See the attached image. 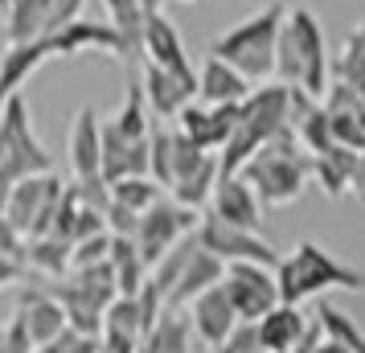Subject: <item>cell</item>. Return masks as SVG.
<instances>
[{
    "instance_id": "cell-1",
    "label": "cell",
    "mask_w": 365,
    "mask_h": 353,
    "mask_svg": "<svg viewBox=\"0 0 365 353\" xmlns=\"http://www.w3.org/2000/svg\"><path fill=\"white\" fill-rule=\"evenodd\" d=\"M275 78L283 86L308 91L316 99H324L332 86V62H329V46H324V29H320L316 13L304 9V4L283 17Z\"/></svg>"
},
{
    "instance_id": "cell-2",
    "label": "cell",
    "mask_w": 365,
    "mask_h": 353,
    "mask_svg": "<svg viewBox=\"0 0 365 353\" xmlns=\"http://www.w3.org/2000/svg\"><path fill=\"white\" fill-rule=\"evenodd\" d=\"M283 4H267L259 13H250L247 21L230 25L226 34H217L210 41V53L238 66L255 83H271L275 78V62H279V34H283Z\"/></svg>"
},
{
    "instance_id": "cell-3",
    "label": "cell",
    "mask_w": 365,
    "mask_h": 353,
    "mask_svg": "<svg viewBox=\"0 0 365 353\" xmlns=\"http://www.w3.org/2000/svg\"><path fill=\"white\" fill-rule=\"evenodd\" d=\"M283 128H292V91L283 83H263L250 91V99L238 111L234 135L226 140V148L217 152L222 173H242L255 152L263 148L267 140H275Z\"/></svg>"
},
{
    "instance_id": "cell-4",
    "label": "cell",
    "mask_w": 365,
    "mask_h": 353,
    "mask_svg": "<svg viewBox=\"0 0 365 353\" xmlns=\"http://www.w3.org/2000/svg\"><path fill=\"white\" fill-rule=\"evenodd\" d=\"M242 173L259 189L263 205H292L304 193V185L312 181V152L299 144V135L292 128H283L275 140H267L242 165Z\"/></svg>"
},
{
    "instance_id": "cell-5",
    "label": "cell",
    "mask_w": 365,
    "mask_h": 353,
    "mask_svg": "<svg viewBox=\"0 0 365 353\" xmlns=\"http://www.w3.org/2000/svg\"><path fill=\"white\" fill-rule=\"evenodd\" d=\"M279 296L283 304H304L312 296H324L329 287H345V292H365V271L341 263L329 247L320 242H299L292 255H283L279 267Z\"/></svg>"
},
{
    "instance_id": "cell-6",
    "label": "cell",
    "mask_w": 365,
    "mask_h": 353,
    "mask_svg": "<svg viewBox=\"0 0 365 353\" xmlns=\"http://www.w3.org/2000/svg\"><path fill=\"white\" fill-rule=\"evenodd\" d=\"M0 148H4V168L13 177H34V173H53V156L46 152L41 135L34 132V116L25 95H9L0 103Z\"/></svg>"
},
{
    "instance_id": "cell-7",
    "label": "cell",
    "mask_w": 365,
    "mask_h": 353,
    "mask_svg": "<svg viewBox=\"0 0 365 353\" xmlns=\"http://www.w3.org/2000/svg\"><path fill=\"white\" fill-rule=\"evenodd\" d=\"M66 189L53 173H34V177H21L13 185V198H9V214L4 218L17 226L25 238L37 235H53V222H58V205L66 198Z\"/></svg>"
},
{
    "instance_id": "cell-8",
    "label": "cell",
    "mask_w": 365,
    "mask_h": 353,
    "mask_svg": "<svg viewBox=\"0 0 365 353\" xmlns=\"http://www.w3.org/2000/svg\"><path fill=\"white\" fill-rule=\"evenodd\" d=\"M197 214L201 210H189V205H181L177 198H160L152 210H144V214H140V226H135V247L144 255V263L156 267L181 238L193 235L201 226Z\"/></svg>"
},
{
    "instance_id": "cell-9",
    "label": "cell",
    "mask_w": 365,
    "mask_h": 353,
    "mask_svg": "<svg viewBox=\"0 0 365 353\" xmlns=\"http://www.w3.org/2000/svg\"><path fill=\"white\" fill-rule=\"evenodd\" d=\"M86 0H9L4 37L9 41H50L70 21H78Z\"/></svg>"
},
{
    "instance_id": "cell-10",
    "label": "cell",
    "mask_w": 365,
    "mask_h": 353,
    "mask_svg": "<svg viewBox=\"0 0 365 353\" xmlns=\"http://www.w3.org/2000/svg\"><path fill=\"white\" fill-rule=\"evenodd\" d=\"M222 287L242 320H263L275 304H283L279 275H275V267H263V263H226Z\"/></svg>"
},
{
    "instance_id": "cell-11",
    "label": "cell",
    "mask_w": 365,
    "mask_h": 353,
    "mask_svg": "<svg viewBox=\"0 0 365 353\" xmlns=\"http://www.w3.org/2000/svg\"><path fill=\"white\" fill-rule=\"evenodd\" d=\"M197 238L205 251H214L222 263H263V267H279L283 255L267 242L259 230H242V226H230V222L205 214L197 226Z\"/></svg>"
},
{
    "instance_id": "cell-12",
    "label": "cell",
    "mask_w": 365,
    "mask_h": 353,
    "mask_svg": "<svg viewBox=\"0 0 365 353\" xmlns=\"http://www.w3.org/2000/svg\"><path fill=\"white\" fill-rule=\"evenodd\" d=\"M53 46V58H83V53H107V58H132V50H128V37H123V29H119L115 21H70L62 34L50 37Z\"/></svg>"
},
{
    "instance_id": "cell-13",
    "label": "cell",
    "mask_w": 365,
    "mask_h": 353,
    "mask_svg": "<svg viewBox=\"0 0 365 353\" xmlns=\"http://www.w3.org/2000/svg\"><path fill=\"white\" fill-rule=\"evenodd\" d=\"M238 111H242V103H205V99H193L181 116H177V132H185L197 148H205V152H222V148H226V140L234 135Z\"/></svg>"
},
{
    "instance_id": "cell-14",
    "label": "cell",
    "mask_w": 365,
    "mask_h": 353,
    "mask_svg": "<svg viewBox=\"0 0 365 353\" xmlns=\"http://www.w3.org/2000/svg\"><path fill=\"white\" fill-rule=\"evenodd\" d=\"M263 198L259 189L247 181V173H222V181L214 189V202L205 214L230 222V226H242V230H259L263 226Z\"/></svg>"
},
{
    "instance_id": "cell-15",
    "label": "cell",
    "mask_w": 365,
    "mask_h": 353,
    "mask_svg": "<svg viewBox=\"0 0 365 353\" xmlns=\"http://www.w3.org/2000/svg\"><path fill=\"white\" fill-rule=\"evenodd\" d=\"M17 320L29 329L37 349H50L53 341L70 329V317H66V308H62V300L50 296L46 287H25V292H21L17 296Z\"/></svg>"
},
{
    "instance_id": "cell-16",
    "label": "cell",
    "mask_w": 365,
    "mask_h": 353,
    "mask_svg": "<svg viewBox=\"0 0 365 353\" xmlns=\"http://www.w3.org/2000/svg\"><path fill=\"white\" fill-rule=\"evenodd\" d=\"M185 312H189V324H193V333L201 337V345H210V349H217V345L242 324V317L234 312V304H230V296H226V287L222 284L205 287Z\"/></svg>"
},
{
    "instance_id": "cell-17",
    "label": "cell",
    "mask_w": 365,
    "mask_h": 353,
    "mask_svg": "<svg viewBox=\"0 0 365 353\" xmlns=\"http://www.w3.org/2000/svg\"><path fill=\"white\" fill-rule=\"evenodd\" d=\"M140 83H144V95H148L152 111L160 119H177L189 107V103L197 99V78H189V74H173V70L156 66L144 58V74H140Z\"/></svg>"
},
{
    "instance_id": "cell-18",
    "label": "cell",
    "mask_w": 365,
    "mask_h": 353,
    "mask_svg": "<svg viewBox=\"0 0 365 353\" xmlns=\"http://www.w3.org/2000/svg\"><path fill=\"white\" fill-rule=\"evenodd\" d=\"M70 168L74 181L103 177V119L95 107H78L74 128H70Z\"/></svg>"
},
{
    "instance_id": "cell-19",
    "label": "cell",
    "mask_w": 365,
    "mask_h": 353,
    "mask_svg": "<svg viewBox=\"0 0 365 353\" xmlns=\"http://www.w3.org/2000/svg\"><path fill=\"white\" fill-rule=\"evenodd\" d=\"M144 58L156 62V66L173 70V74L197 78V70H193L189 53H185V41H181V34H177V25H173L165 13H148V17H144Z\"/></svg>"
},
{
    "instance_id": "cell-20",
    "label": "cell",
    "mask_w": 365,
    "mask_h": 353,
    "mask_svg": "<svg viewBox=\"0 0 365 353\" xmlns=\"http://www.w3.org/2000/svg\"><path fill=\"white\" fill-rule=\"evenodd\" d=\"M50 58H53L50 41H9L4 53H0V103L9 95H17Z\"/></svg>"
},
{
    "instance_id": "cell-21",
    "label": "cell",
    "mask_w": 365,
    "mask_h": 353,
    "mask_svg": "<svg viewBox=\"0 0 365 353\" xmlns=\"http://www.w3.org/2000/svg\"><path fill=\"white\" fill-rule=\"evenodd\" d=\"M312 320L304 312V304H275L263 320H259V337H263L267 353H296L299 341L308 337Z\"/></svg>"
},
{
    "instance_id": "cell-22",
    "label": "cell",
    "mask_w": 365,
    "mask_h": 353,
    "mask_svg": "<svg viewBox=\"0 0 365 353\" xmlns=\"http://www.w3.org/2000/svg\"><path fill=\"white\" fill-rule=\"evenodd\" d=\"M255 86H259L255 78H247L238 66L222 62L214 53L197 70V99H205V103H247Z\"/></svg>"
},
{
    "instance_id": "cell-23",
    "label": "cell",
    "mask_w": 365,
    "mask_h": 353,
    "mask_svg": "<svg viewBox=\"0 0 365 353\" xmlns=\"http://www.w3.org/2000/svg\"><path fill=\"white\" fill-rule=\"evenodd\" d=\"M365 152L345 148V144H332L329 152H316L312 156V181L324 189V198H345L353 185V173L361 165Z\"/></svg>"
},
{
    "instance_id": "cell-24",
    "label": "cell",
    "mask_w": 365,
    "mask_h": 353,
    "mask_svg": "<svg viewBox=\"0 0 365 353\" xmlns=\"http://www.w3.org/2000/svg\"><path fill=\"white\" fill-rule=\"evenodd\" d=\"M222 275H226V263H222L214 251L197 247V251H193V259L185 263L181 280H177V287H173V296H168V308H189V304L197 300L205 287L222 284Z\"/></svg>"
},
{
    "instance_id": "cell-25",
    "label": "cell",
    "mask_w": 365,
    "mask_h": 353,
    "mask_svg": "<svg viewBox=\"0 0 365 353\" xmlns=\"http://www.w3.org/2000/svg\"><path fill=\"white\" fill-rule=\"evenodd\" d=\"M217 181H222V160H217V152H210V156H205L193 173H185L168 193H173L181 205H189V210H210Z\"/></svg>"
},
{
    "instance_id": "cell-26",
    "label": "cell",
    "mask_w": 365,
    "mask_h": 353,
    "mask_svg": "<svg viewBox=\"0 0 365 353\" xmlns=\"http://www.w3.org/2000/svg\"><path fill=\"white\" fill-rule=\"evenodd\" d=\"M25 263L34 271H41V275H50V280H62L74 267V242L62 235H37V238H29Z\"/></svg>"
},
{
    "instance_id": "cell-27",
    "label": "cell",
    "mask_w": 365,
    "mask_h": 353,
    "mask_svg": "<svg viewBox=\"0 0 365 353\" xmlns=\"http://www.w3.org/2000/svg\"><path fill=\"white\" fill-rule=\"evenodd\" d=\"M111 267H115V280H119V296H135L152 275V267L144 263V255L135 247V238H123V235H115V242H111Z\"/></svg>"
},
{
    "instance_id": "cell-28",
    "label": "cell",
    "mask_w": 365,
    "mask_h": 353,
    "mask_svg": "<svg viewBox=\"0 0 365 353\" xmlns=\"http://www.w3.org/2000/svg\"><path fill=\"white\" fill-rule=\"evenodd\" d=\"M152 103H148V95H144V83H132L128 86V95H123V103H119V111L111 119H115V128L123 135H132V140H148L152 135Z\"/></svg>"
},
{
    "instance_id": "cell-29",
    "label": "cell",
    "mask_w": 365,
    "mask_h": 353,
    "mask_svg": "<svg viewBox=\"0 0 365 353\" xmlns=\"http://www.w3.org/2000/svg\"><path fill=\"white\" fill-rule=\"evenodd\" d=\"M332 78H341V83L353 86L365 99V25H357L345 37V46H341L336 62H332Z\"/></svg>"
},
{
    "instance_id": "cell-30",
    "label": "cell",
    "mask_w": 365,
    "mask_h": 353,
    "mask_svg": "<svg viewBox=\"0 0 365 353\" xmlns=\"http://www.w3.org/2000/svg\"><path fill=\"white\" fill-rule=\"evenodd\" d=\"M111 198H115L119 205L135 210V214H144V210H152V205L165 198V185H160L156 177H123V181L111 185Z\"/></svg>"
},
{
    "instance_id": "cell-31",
    "label": "cell",
    "mask_w": 365,
    "mask_h": 353,
    "mask_svg": "<svg viewBox=\"0 0 365 353\" xmlns=\"http://www.w3.org/2000/svg\"><path fill=\"white\" fill-rule=\"evenodd\" d=\"M152 177L173 185V128H152Z\"/></svg>"
},
{
    "instance_id": "cell-32",
    "label": "cell",
    "mask_w": 365,
    "mask_h": 353,
    "mask_svg": "<svg viewBox=\"0 0 365 353\" xmlns=\"http://www.w3.org/2000/svg\"><path fill=\"white\" fill-rule=\"evenodd\" d=\"M214 353H267L263 349V337H259V320H242Z\"/></svg>"
},
{
    "instance_id": "cell-33",
    "label": "cell",
    "mask_w": 365,
    "mask_h": 353,
    "mask_svg": "<svg viewBox=\"0 0 365 353\" xmlns=\"http://www.w3.org/2000/svg\"><path fill=\"white\" fill-rule=\"evenodd\" d=\"M0 255L21 259V263H25V255H29V238L21 235V230H17L9 218H0ZM25 267H29V263H25Z\"/></svg>"
},
{
    "instance_id": "cell-34",
    "label": "cell",
    "mask_w": 365,
    "mask_h": 353,
    "mask_svg": "<svg viewBox=\"0 0 365 353\" xmlns=\"http://www.w3.org/2000/svg\"><path fill=\"white\" fill-rule=\"evenodd\" d=\"M107 226H111V235L135 238V226H140V214H135V210H128V205H119L115 198H111V205H107Z\"/></svg>"
},
{
    "instance_id": "cell-35",
    "label": "cell",
    "mask_w": 365,
    "mask_h": 353,
    "mask_svg": "<svg viewBox=\"0 0 365 353\" xmlns=\"http://www.w3.org/2000/svg\"><path fill=\"white\" fill-rule=\"evenodd\" d=\"M25 275H29V267H25L21 259L0 255V287H4V284H17V280H25Z\"/></svg>"
},
{
    "instance_id": "cell-36",
    "label": "cell",
    "mask_w": 365,
    "mask_h": 353,
    "mask_svg": "<svg viewBox=\"0 0 365 353\" xmlns=\"http://www.w3.org/2000/svg\"><path fill=\"white\" fill-rule=\"evenodd\" d=\"M13 185H17V177H13V173H4V168H0V218H4V214H9V198H13Z\"/></svg>"
},
{
    "instance_id": "cell-37",
    "label": "cell",
    "mask_w": 365,
    "mask_h": 353,
    "mask_svg": "<svg viewBox=\"0 0 365 353\" xmlns=\"http://www.w3.org/2000/svg\"><path fill=\"white\" fill-rule=\"evenodd\" d=\"M349 193H353L357 202H365V156H361V165H357V173H353V185H349Z\"/></svg>"
},
{
    "instance_id": "cell-38",
    "label": "cell",
    "mask_w": 365,
    "mask_h": 353,
    "mask_svg": "<svg viewBox=\"0 0 365 353\" xmlns=\"http://www.w3.org/2000/svg\"><path fill=\"white\" fill-rule=\"evenodd\" d=\"M316 353H353L349 345H341V341H332V337H324L320 345H316Z\"/></svg>"
},
{
    "instance_id": "cell-39",
    "label": "cell",
    "mask_w": 365,
    "mask_h": 353,
    "mask_svg": "<svg viewBox=\"0 0 365 353\" xmlns=\"http://www.w3.org/2000/svg\"><path fill=\"white\" fill-rule=\"evenodd\" d=\"M349 349H353V353H365V333L357 337V341H353V345H349Z\"/></svg>"
},
{
    "instance_id": "cell-40",
    "label": "cell",
    "mask_w": 365,
    "mask_h": 353,
    "mask_svg": "<svg viewBox=\"0 0 365 353\" xmlns=\"http://www.w3.org/2000/svg\"><path fill=\"white\" fill-rule=\"evenodd\" d=\"M0 168H4V148H0ZM4 173H9V168H4Z\"/></svg>"
},
{
    "instance_id": "cell-41",
    "label": "cell",
    "mask_w": 365,
    "mask_h": 353,
    "mask_svg": "<svg viewBox=\"0 0 365 353\" xmlns=\"http://www.w3.org/2000/svg\"><path fill=\"white\" fill-rule=\"evenodd\" d=\"M0 9H9V0H0Z\"/></svg>"
},
{
    "instance_id": "cell-42",
    "label": "cell",
    "mask_w": 365,
    "mask_h": 353,
    "mask_svg": "<svg viewBox=\"0 0 365 353\" xmlns=\"http://www.w3.org/2000/svg\"><path fill=\"white\" fill-rule=\"evenodd\" d=\"M0 345H4V329H0Z\"/></svg>"
},
{
    "instance_id": "cell-43",
    "label": "cell",
    "mask_w": 365,
    "mask_h": 353,
    "mask_svg": "<svg viewBox=\"0 0 365 353\" xmlns=\"http://www.w3.org/2000/svg\"><path fill=\"white\" fill-rule=\"evenodd\" d=\"M181 4H193V0H181Z\"/></svg>"
}]
</instances>
